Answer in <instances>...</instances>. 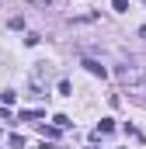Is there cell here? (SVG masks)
<instances>
[{
    "mask_svg": "<svg viewBox=\"0 0 146 149\" xmlns=\"http://www.w3.org/2000/svg\"><path fill=\"white\" fill-rule=\"evenodd\" d=\"M18 118H21V121H38L42 111H18Z\"/></svg>",
    "mask_w": 146,
    "mask_h": 149,
    "instance_id": "obj_4",
    "label": "cell"
},
{
    "mask_svg": "<svg viewBox=\"0 0 146 149\" xmlns=\"http://www.w3.org/2000/svg\"><path fill=\"white\" fill-rule=\"evenodd\" d=\"M0 118H7V108H0Z\"/></svg>",
    "mask_w": 146,
    "mask_h": 149,
    "instance_id": "obj_11",
    "label": "cell"
},
{
    "mask_svg": "<svg viewBox=\"0 0 146 149\" xmlns=\"http://www.w3.org/2000/svg\"><path fill=\"white\" fill-rule=\"evenodd\" d=\"M14 101H18V94H14V90H4V108H11Z\"/></svg>",
    "mask_w": 146,
    "mask_h": 149,
    "instance_id": "obj_7",
    "label": "cell"
},
{
    "mask_svg": "<svg viewBox=\"0 0 146 149\" xmlns=\"http://www.w3.org/2000/svg\"><path fill=\"white\" fill-rule=\"evenodd\" d=\"M59 94H63V97H73V87H70V80H59Z\"/></svg>",
    "mask_w": 146,
    "mask_h": 149,
    "instance_id": "obj_5",
    "label": "cell"
},
{
    "mask_svg": "<svg viewBox=\"0 0 146 149\" xmlns=\"http://www.w3.org/2000/svg\"><path fill=\"white\" fill-rule=\"evenodd\" d=\"M38 132H42V139H56V135H59L56 125H38Z\"/></svg>",
    "mask_w": 146,
    "mask_h": 149,
    "instance_id": "obj_3",
    "label": "cell"
},
{
    "mask_svg": "<svg viewBox=\"0 0 146 149\" xmlns=\"http://www.w3.org/2000/svg\"><path fill=\"white\" fill-rule=\"evenodd\" d=\"M111 7H115L118 14H125V10H129V0H111Z\"/></svg>",
    "mask_w": 146,
    "mask_h": 149,
    "instance_id": "obj_8",
    "label": "cell"
},
{
    "mask_svg": "<svg viewBox=\"0 0 146 149\" xmlns=\"http://www.w3.org/2000/svg\"><path fill=\"white\" fill-rule=\"evenodd\" d=\"M52 121H56V128H66V125H73V121H70V118H66V114H56Z\"/></svg>",
    "mask_w": 146,
    "mask_h": 149,
    "instance_id": "obj_9",
    "label": "cell"
},
{
    "mask_svg": "<svg viewBox=\"0 0 146 149\" xmlns=\"http://www.w3.org/2000/svg\"><path fill=\"white\" fill-rule=\"evenodd\" d=\"M101 132H115V121H111V118H105V121L98 125V135H101Z\"/></svg>",
    "mask_w": 146,
    "mask_h": 149,
    "instance_id": "obj_6",
    "label": "cell"
},
{
    "mask_svg": "<svg viewBox=\"0 0 146 149\" xmlns=\"http://www.w3.org/2000/svg\"><path fill=\"white\" fill-rule=\"evenodd\" d=\"M80 66H84V70H87V73H94V76H101V80H105V76H108V70H105V66H101V63H98V59H84V63H80Z\"/></svg>",
    "mask_w": 146,
    "mask_h": 149,
    "instance_id": "obj_2",
    "label": "cell"
},
{
    "mask_svg": "<svg viewBox=\"0 0 146 149\" xmlns=\"http://www.w3.org/2000/svg\"><path fill=\"white\" fill-rule=\"evenodd\" d=\"M115 76H118V80H125V83H139V80H143V73H139V70H132V66H118Z\"/></svg>",
    "mask_w": 146,
    "mask_h": 149,
    "instance_id": "obj_1",
    "label": "cell"
},
{
    "mask_svg": "<svg viewBox=\"0 0 146 149\" xmlns=\"http://www.w3.org/2000/svg\"><path fill=\"white\" fill-rule=\"evenodd\" d=\"M35 7H56V0H32Z\"/></svg>",
    "mask_w": 146,
    "mask_h": 149,
    "instance_id": "obj_10",
    "label": "cell"
},
{
    "mask_svg": "<svg viewBox=\"0 0 146 149\" xmlns=\"http://www.w3.org/2000/svg\"><path fill=\"white\" fill-rule=\"evenodd\" d=\"M143 3H146V0H143Z\"/></svg>",
    "mask_w": 146,
    "mask_h": 149,
    "instance_id": "obj_12",
    "label": "cell"
}]
</instances>
